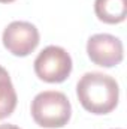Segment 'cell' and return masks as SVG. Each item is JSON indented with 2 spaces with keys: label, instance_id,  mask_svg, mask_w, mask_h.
Wrapping results in <instances>:
<instances>
[{
  "label": "cell",
  "instance_id": "obj_1",
  "mask_svg": "<svg viewBox=\"0 0 127 129\" xmlns=\"http://www.w3.org/2000/svg\"><path fill=\"white\" fill-rule=\"evenodd\" d=\"M76 95L84 110L100 116L117 107L120 89L112 77L102 72H87L76 84Z\"/></svg>",
  "mask_w": 127,
  "mask_h": 129
},
{
  "label": "cell",
  "instance_id": "obj_2",
  "mask_svg": "<svg viewBox=\"0 0 127 129\" xmlns=\"http://www.w3.org/2000/svg\"><path fill=\"white\" fill-rule=\"evenodd\" d=\"M72 107L61 92L46 90L32 101V117L42 128H63L70 120Z\"/></svg>",
  "mask_w": 127,
  "mask_h": 129
},
{
  "label": "cell",
  "instance_id": "obj_3",
  "mask_svg": "<svg viewBox=\"0 0 127 129\" xmlns=\"http://www.w3.org/2000/svg\"><path fill=\"white\" fill-rule=\"evenodd\" d=\"M34 72L45 83H63L72 72V57L61 47L49 45L36 57Z\"/></svg>",
  "mask_w": 127,
  "mask_h": 129
},
{
  "label": "cell",
  "instance_id": "obj_4",
  "mask_svg": "<svg viewBox=\"0 0 127 129\" xmlns=\"http://www.w3.org/2000/svg\"><path fill=\"white\" fill-rule=\"evenodd\" d=\"M2 41L11 54L17 57H26L39 45V32L32 23L14 21L5 29Z\"/></svg>",
  "mask_w": 127,
  "mask_h": 129
},
{
  "label": "cell",
  "instance_id": "obj_5",
  "mask_svg": "<svg viewBox=\"0 0 127 129\" xmlns=\"http://www.w3.org/2000/svg\"><path fill=\"white\" fill-rule=\"evenodd\" d=\"M87 53L93 63L103 68L117 66L124 57L123 42L117 36L108 33L93 35L87 42Z\"/></svg>",
  "mask_w": 127,
  "mask_h": 129
},
{
  "label": "cell",
  "instance_id": "obj_6",
  "mask_svg": "<svg viewBox=\"0 0 127 129\" xmlns=\"http://www.w3.org/2000/svg\"><path fill=\"white\" fill-rule=\"evenodd\" d=\"M94 12L106 24L123 23L127 15V0H94Z\"/></svg>",
  "mask_w": 127,
  "mask_h": 129
},
{
  "label": "cell",
  "instance_id": "obj_7",
  "mask_svg": "<svg viewBox=\"0 0 127 129\" xmlns=\"http://www.w3.org/2000/svg\"><path fill=\"white\" fill-rule=\"evenodd\" d=\"M17 92L8 71L0 66V120L9 117L17 107Z\"/></svg>",
  "mask_w": 127,
  "mask_h": 129
},
{
  "label": "cell",
  "instance_id": "obj_8",
  "mask_svg": "<svg viewBox=\"0 0 127 129\" xmlns=\"http://www.w3.org/2000/svg\"><path fill=\"white\" fill-rule=\"evenodd\" d=\"M0 129H20L15 125H0Z\"/></svg>",
  "mask_w": 127,
  "mask_h": 129
},
{
  "label": "cell",
  "instance_id": "obj_9",
  "mask_svg": "<svg viewBox=\"0 0 127 129\" xmlns=\"http://www.w3.org/2000/svg\"><path fill=\"white\" fill-rule=\"evenodd\" d=\"M12 2H15V0H0V3H12Z\"/></svg>",
  "mask_w": 127,
  "mask_h": 129
}]
</instances>
